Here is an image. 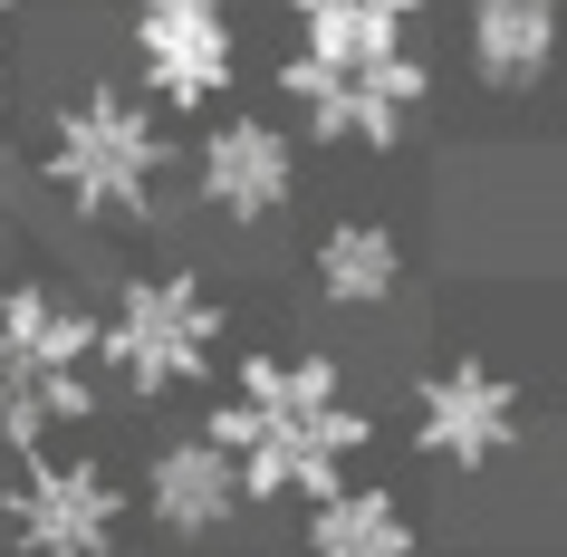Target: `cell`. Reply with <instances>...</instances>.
<instances>
[{"label": "cell", "instance_id": "1", "mask_svg": "<svg viewBox=\"0 0 567 557\" xmlns=\"http://www.w3.org/2000/svg\"><path fill=\"white\" fill-rule=\"evenodd\" d=\"M203 433L221 442L240 499L279 509V499H328L357 481V452L375 442V413L328 347H250L231 365V394L203 404Z\"/></svg>", "mask_w": 567, "mask_h": 557}, {"label": "cell", "instance_id": "2", "mask_svg": "<svg viewBox=\"0 0 567 557\" xmlns=\"http://www.w3.org/2000/svg\"><path fill=\"white\" fill-rule=\"evenodd\" d=\"M164 174H174L164 116H154L135 87H116V78H87V87L59 96L49 125H39V183H49L78 221H96V231H106V221H154Z\"/></svg>", "mask_w": 567, "mask_h": 557}, {"label": "cell", "instance_id": "3", "mask_svg": "<svg viewBox=\"0 0 567 557\" xmlns=\"http://www.w3.org/2000/svg\"><path fill=\"white\" fill-rule=\"evenodd\" d=\"M221 289H212L203 269H125L116 298L96 308V365L116 375L125 404H174V394H203L221 375Z\"/></svg>", "mask_w": 567, "mask_h": 557}, {"label": "cell", "instance_id": "4", "mask_svg": "<svg viewBox=\"0 0 567 557\" xmlns=\"http://www.w3.org/2000/svg\"><path fill=\"white\" fill-rule=\"evenodd\" d=\"M529 442V384L491 365V355H443L433 375H414V452L452 481L519 462Z\"/></svg>", "mask_w": 567, "mask_h": 557}, {"label": "cell", "instance_id": "5", "mask_svg": "<svg viewBox=\"0 0 567 557\" xmlns=\"http://www.w3.org/2000/svg\"><path fill=\"white\" fill-rule=\"evenodd\" d=\"M125 59L145 78L154 116H221L240 78V10L231 0H125Z\"/></svg>", "mask_w": 567, "mask_h": 557}, {"label": "cell", "instance_id": "6", "mask_svg": "<svg viewBox=\"0 0 567 557\" xmlns=\"http://www.w3.org/2000/svg\"><path fill=\"white\" fill-rule=\"evenodd\" d=\"M269 87L289 96V116H299L308 145L394 154V145H404V125L433 106V59H423V49H404L394 68H365V78H347V68H318V59H299V49H289Z\"/></svg>", "mask_w": 567, "mask_h": 557}, {"label": "cell", "instance_id": "7", "mask_svg": "<svg viewBox=\"0 0 567 557\" xmlns=\"http://www.w3.org/2000/svg\"><path fill=\"white\" fill-rule=\"evenodd\" d=\"M125 481L96 452H30L20 481L0 491V528H10V548L20 557H116L125 538Z\"/></svg>", "mask_w": 567, "mask_h": 557}, {"label": "cell", "instance_id": "8", "mask_svg": "<svg viewBox=\"0 0 567 557\" xmlns=\"http://www.w3.org/2000/svg\"><path fill=\"white\" fill-rule=\"evenodd\" d=\"M299 135L279 116H203V145H193V203L231 231H269L279 212L299 203Z\"/></svg>", "mask_w": 567, "mask_h": 557}, {"label": "cell", "instance_id": "9", "mask_svg": "<svg viewBox=\"0 0 567 557\" xmlns=\"http://www.w3.org/2000/svg\"><path fill=\"white\" fill-rule=\"evenodd\" d=\"M125 509H145L154 538H174V548H212V538H231L250 519V499H240L231 462H221V442L193 423V433H164L145 452V481L125 491Z\"/></svg>", "mask_w": 567, "mask_h": 557}, {"label": "cell", "instance_id": "10", "mask_svg": "<svg viewBox=\"0 0 567 557\" xmlns=\"http://www.w3.org/2000/svg\"><path fill=\"white\" fill-rule=\"evenodd\" d=\"M0 375H96V308L59 279H0Z\"/></svg>", "mask_w": 567, "mask_h": 557}, {"label": "cell", "instance_id": "11", "mask_svg": "<svg viewBox=\"0 0 567 557\" xmlns=\"http://www.w3.org/2000/svg\"><path fill=\"white\" fill-rule=\"evenodd\" d=\"M279 10H289V30H299V59L365 78V68H394L414 49L433 0H279Z\"/></svg>", "mask_w": 567, "mask_h": 557}, {"label": "cell", "instance_id": "12", "mask_svg": "<svg viewBox=\"0 0 567 557\" xmlns=\"http://www.w3.org/2000/svg\"><path fill=\"white\" fill-rule=\"evenodd\" d=\"M462 59L491 96H538L558 68V0H472L462 10Z\"/></svg>", "mask_w": 567, "mask_h": 557}, {"label": "cell", "instance_id": "13", "mask_svg": "<svg viewBox=\"0 0 567 557\" xmlns=\"http://www.w3.org/2000/svg\"><path fill=\"white\" fill-rule=\"evenodd\" d=\"M308 279H318V298H328V308L365 318V308H385V298L404 289V231H394V221H375V212H347V221H328V231H318Z\"/></svg>", "mask_w": 567, "mask_h": 557}, {"label": "cell", "instance_id": "14", "mask_svg": "<svg viewBox=\"0 0 567 557\" xmlns=\"http://www.w3.org/2000/svg\"><path fill=\"white\" fill-rule=\"evenodd\" d=\"M299 557H423V528L385 481H347V491L308 499Z\"/></svg>", "mask_w": 567, "mask_h": 557}, {"label": "cell", "instance_id": "15", "mask_svg": "<svg viewBox=\"0 0 567 557\" xmlns=\"http://www.w3.org/2000/svg\"><path fill=\"white\" fill-rule=\"evenodd\" d=\"M10 106H20V78H10V59H0V125H10Z\"/></svg>", "mask_w": 567, "mask_h": 557}, {"label": "cell", "instance_id": "16", "mask_svg": "<svg viewBox=\"0 0 567 557\" xmlns=\"http://www.w3.org/2000/svg\"><path fill=\"white\" fill-rule=\"evenodd\" d=\"M20 10H30V0H0V30H10V20H20Z\"/></svg>", "mask_w": 567, "mask_h": 557}]
</instances>
